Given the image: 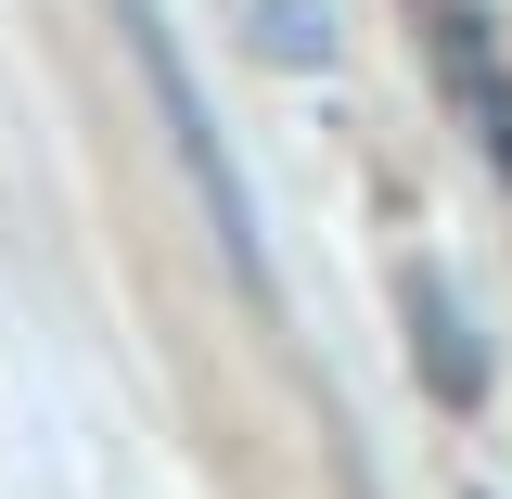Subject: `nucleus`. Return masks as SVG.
I'll return each mask as SVG.
<instances>
[{
	"instance_id": "nucleus-2",
	"label": "nucleus",
	"mask_w": 512,
	"mask_h": 499,
	"mask_svg": "<svg viewBox=\"0 0 512 499\" xmlns=\"http://www.w3.org/2000/svg\"><path fill=\"white\" fill-rule=\"evenodd\" d=\"M410 359L436 384V410H474L487 397V346H474V320H461V295H448L436 269H410Z\"/></svg>"
},
{
	"instance_id": "nucleus-3",
	"label": "nucleus",
	"mask_w": 512,
	"mask_h": 499,
	"mask_svg": "<svg viewBox=\"0 0 512 499\" xmlns=\"http://www.w3.org/2000/svg\"><path fill=\"white\" fill-rule=\"evenodd\" d=\"M256 64H333V13L320 0H256Z\"/></svg>"
},
{
	"instance_id": "nucleus-4",
	"label": "nucleus",
	"mask_w": 512,
	"mask_h": 499,
	"mask_svg": "<svg viewBox=\"0 0 512 499\" xmlns=\"http://www.w3.org/2000/svg\"><path fill=\"white\" fill-rule=\"evenodd\" d=\"M487 167L512 180V90H500V77H487Z\"/></svg>"
},
{
	"instance_id": "nucleus-1",
	"label": "nucleus",
	"mask_w": 512,
	"mask_h": 499,
	"mask_svg": "<svg viewBox=\"0 0 512 499\" xmlns=\"http://www.w3.org/2000/svg\"><path fill=\"white\" fill-rule=\"evenodd\" d=\"M116 26H128V52H141V77H154V116L180 128V167H192V192L218 205V244H231V269H244L256 295H269V244H256V205H244V180H231V154H218V128H205V103H192V64H180V39L141 13V0H116Z\"/></svg>"
}]
</instances>
